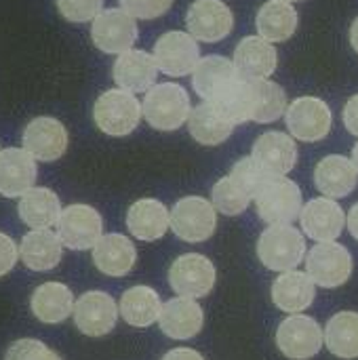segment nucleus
<instances>
[{
  "instance_id": "58836bf2",
  "label": "nucleus",
  "mask_w": 358,
  "mask_h": 360,
  "mask_svg": "<svg viewBox=\"0 0 358 360\" xmlns=\"http://www.w3.org/2000/svg\"><path fill=\"white\" fill-rule=\"evenodd\" d=\"M118 2H120V8H124L135 19L162 17L173 4V0H118Z\"/></svg>"
},
{
  "instance_id": "a211bd4d",
  "label": "nucleus",
  "mask_w": 358,
  "mask_h": 360,
  "mask_svg": "<svg viewBox=\"0 0 358 360\" xmlns=\"http://www.w3.org/2000/svg\"><path fill=\"white\" fill-rule=\"evenodd\" d=\"M38 177L36 158L23 148L0 150V194L6 198L23 196Z\"/></svg>"
},
{
  "instance_id": "423d86ee",
  "label": "nucleus",
  "mask_w": 358,
  "mask_h": 360,
  "mask_svg": "<svg viewBox=\"0 0 358 360\" xmlns=\"http://www.w3.org/2000/svg\"><path fill=\"white\" fill-rule=\"evenodd\" d=\"M352 255L340 243H319L306 255V272L314 285L323 289H338L352 276Z\"/></svg>"
},
{
  "instance_id": "2f4dec72",
  "label": "nucleus",
  "mask_w": 358,
  "mask_h": 360,
  "mask_svg": "<svg viewBox=\"0 0 358 360\" xmlns=\"http://www.w3.org/2000/svg\"><path fill=\"white\" fill-rule=\"evenodd\" d=\"M298 30V11L291 2L270 0L257 13V34L270 42H285Z\"/></svg>"
},
{
  "instance_id": "f3484780",
  "label": "nucleus",
  "mask_w": 358,
  "mask_h": 360,
  "mask_svg": "<svg viewBox=\"0 0 358 360\" xmlns=\"http://www.w3.org/2000/svg\"><path fill=\"white\" fill-rule=\"evenodd\" d=\"M114 82L129 93H148L158 78V63L146 51L129 49L114 61Z\"/></svg>"
},
{
  "instance_id": "ea45409f",
  "label": "nucleus",
  "mask_w": 358,
  "mask_h": 360,
  "mask_svg": "<svg viewBox=\"0 0 358 360\" xmlns=\"http://www.w3.org/2000/svg\"><path fill=\"white\" fill-rule=\"evenodd\" d=\"M17 259H19V249L15 240L4 232H0V278L15 268Z\"/></svg>"
},
{
  "instance_id": "c756f323",
  "label": "nucleus",
  "mask_w": 358,
  "mask_h": 360,
  "mask_svg": "<svg viewBox=\"0 0 358 360\" xmlns=\"http://www.w3.org/2000/svg\"><path fill=\"white\" fill-rule=\"evenodd\" d=\"M19 217L25 226L34 230L53 228L61 215V202L57 194L49 188H30L23 196H19Z\"/></svg>"
},
{
  "instance_id": "6e6552de",
  "label": "nucleus",
  "mask_w": 358,
  "mask_h": 360,
  "mask_svg": "<svg viewBox=\"0 0 358 360\" xmlns=\"http://www.w3.org/2000/svg\"><path fill=\"white\" fill-rule=\"evenodd\" d=\"M215 266L200 253L179 255L169 268V285L181 297H205L215 287Z\"/></svg>"
},
{
  "instance_id": "49530a36",
  "label": "nucleus",
  "mask_w": 358,
  "mask_h": 360,
  "mask_svg": "<svg viewBox=\"0 0 358 360\" xmlns=\"http://www.w3.org/2000/svg\"><path fill=\"white\" fill-rule=\"evenodd\" d=\"M285 2H291L293 4V2H300V0H285Z\"/></svg>"
},
{
  "instance_id": "cd10ccee",
  "label": "nucleus",
  "mask_w": 358,
  "mask_h": 360,
  "mask_svg": "<svg viewBox=\"0 0 358 360\" xmlns=\"http://www.w3.org/2000/svg\"><path fill=\"white\" fill-rule=\"evenodd\" d=\"M74 295L63 283H44L34 289L30 308L32 314L44 325H59L74 314Z\"/></svg>"
},
{
  "instance_id": "7ed1b4c3",
  "label": "nucleus",
  "mask_w": 358,
  "mask_h": 360,
  "mask_svg": "<svg viewBox=\"0 0 358 360\" xmlns=\"http://www.w3.org/2000/svg\"><path fill=\"white\" fill-rule=\"evenodd\" d=\"M141 116V103L124 89H110L101 93L93 105V120L97 129L110 137H124L133 133Z\"/></svg>"
},
{
  "instance_id": "c9c22d12",
  "label": "nucleus",
  "mask_w": 358,
  "mask_h": 360,
  "mask_svg": "<svg viewBox=\"0 0 358 360\" xmlns=\"http://www.w3.org/2000/svg\"><path fill=\"white\" fill-rule=\"evenodd\" d=\"M230 177L249 194L251 200H255L257 194L264 190V186H266L272 177H276V175H270L253 156H247V158H241V160L232 167Z\"/></svg>"
},
{
  "instance_id": "a18cd8bd",
  "label": "nucleus",
  "mask_w": 358,
  "mask_h": 360,
  "mask_svg": "<svg viewBox=\"0 0 358 360\" xmlns=\"http://www.w3.org/2000/svg\"><path fill=\"white\" fill-rule=\"evenodd\" d=\"M352 162H354V167H357L358 171V143L352 148Z\"/></svg>"
},
{
  "instance_id": "6ab92c4d",
  "label": "nucleus",
  "mask_w": 358,
  "mask_h": 360,
  "mask_svg": "<svg viewBox=\"0 0 358 360\" xmlns=\"http://www.w3.org/2000/svg\"><path fill=\"white\" fill-rule=\"evenodd\" d=\"M162 333L171 340L184 342L196 338L205 327V312L192 297H173L162 304L158 319Z\"/></svg>"
},
{
  "instance_id": "c03bdc74",
  "label": "nucleus",
  "mask_w": 358,
  "mask_h": 360,
  "mask_svg": "<svg viewBox=\"0 0 358 360\" xmlns=\"http://www.w3.org/2000/svg\"><path fill=\"white\" fill-rule=\"evenodd\" d=\"M350 44H352V49L358 53V17L352 21V25H350Z\"/></svg>"
},
{
  "instance_id": "4468645a",
  "label": "nucleus",
  "mask_w": 358,
  "mask_h": 360,
  "mask_svg": "<svg viewBox=\"0 0 358 360\" xmlns=\"http://www.w3.org/2000/svg\"><path fill=\"white\" fill-rule=\"evenodd\" d=\"M188 32L203 42H219L230 36L234 15L222 0H194L186 13Z\"/></svg>"
},
{
  "instance_id": "a878e982",
  "label": "nucleus",
  "mask_w": 358,
  "mask_h": 360,
  "mask_svg": "<svg viewBox=\"0 0 358 360\" xmlns=\"http://www.w3.org/2000/svg\"><path fill=\"white\" fill-rule=\"evenodd\" d=\"M234 65L243 78H268L279 65V55L270 40L247 36L236 44Z\"/></svg>"
},
{
  "instance_id": "9d476101",
  "label": "nucleus",
  "mask_w": 358,
  "mask_h": 360,
  "mask_svg": "<svg viewBox=\"0 0 358 360\" xmlns=\"http://www.w3.org/2000/svg\"><path fill=\"white\" fill-rule=\"evenodd\" d=\"M139 36L135 17L129 15L124 8H106L101 11L91 25V38L93 44L108 53V55H120L129 51Z\"/></svg>"
},
{
  "instance_id": "20e7f679",
  "label": "nucleus",
  "mask_w": 358,
  "mask_h": 360,
  "mask_svg": "<svg viewBox=\"0 0 358 360\" xmlns=\"http://www.w3.org/2000/svg\"><path fill=\"white\" fill-rule=\"evenodd\" d=\"M217 228V209L203 196H186L171 211V230L186 243H205Z\"/></svg>"
},
{
  "instance_id": "37998d69",
  "label": "nucleus",
  "mask_w": 358,
  "mask_h": 360,
  "mask_svg": "<svg viewBox=\"0 0 358 360\" xmlns=\"http://www.w3.org/2000/svg\"><path fill=\"white\" fill-rule=\"evenodd\" d=\"M346 226H348L352 238H357L358 240V202L350 209V213H348V217H346Z\"/></svg>"
},
{
  "instance_id": "bb28decb",
  "label": "nucleus",
  "mask_w": 358,
  "mask_h": 360,
  "mask_svg": "<svg viewBox=\"0 0 358 360\" xmlns=\"http://www.w3.org/2000/svg\"><path fill=\"white\" fill-rule=\"evenodd\" d=\"M192 74L194 91L200 95L203 101H215L222 95V91L241 76L234 61L222 55H207L205 59L198 61Z\"/></svg>"
},
{
  "instance_id": "2eb2a0df",
  "label": "nucleus",
  "mask_w": 358,
  "mask_h": 360,
  "mask_svg": "<svg viewBox=\"0 0 358 360\" xmlns=\"http://www.w3.org/2000/svg\"><path fill=\"white\" fill-rule=\"evenodd\" d=\"M23 150L40 162H53L68 150V129L61 120L51 116H38L27 122L21 135Z\"/></svg>"
},
{
  "instance_id": "412c9836",
  "label": "nucleus",
  "mask_w": 358,
  "mask_h": 360,
  "mask_svg": "<svg viewBox=\"0 0 358 360\" xmlns=\"http://www.w3.org/2000/svg\"><path fill=\"white\" fill-rule=\"evenodd\" d=\"M314 184L327 198H346L358 186V171L352 158L342 154L325 156L314 169Z\"/></svg>"
},
{
  "instance_id": "dca6fc26",
  "label": "nucleus",
  "mask_w": 358,
  "mask_h": 360,
  "mask_svg": "<svg viewBox=\"0 0 358 360\" xmlns=\"http://www.w3.org/2000/svg\"><path fill=\"white\" fill-rule=\"evenodd\" d=\"M302 230L308 238L317 243H333L342 236L346 228V215L335 198H312L300 213Z\"/></svg>"
},
{
  "instance_id": "7c9ffc66",
  "label": "nucleus",
  "mask_w": 358,
  "mask_h": 360,
  "mask_svg": "<svg viewBox=\"0 0 358 360\" xmlns=\"http://www.w3.org/2000/svg\"><path fill=\"white\" fill-rule=\"evenodd\" d=\"M118 310H120V316L124 319V323H129L131 327H137V329H146L160 319L162 302L152 287L137 285L122 293Z\"/></svg>"
},
{
  "instance_id": "f8f14e48",
  "label": "nucleus",
  "mask_w": 358,
  "mask_h": 360,
  "mask_svg": "<svg viewBox=\"0 0 358 360\" xmlns=\"http://www.w3.org/2000/svg\"><path fill=\"white\" fill-rule=\"evenodd\" d=\"M289 135L302 141H321L331 131V110L319 97H298L285 112Z\"/></svg>"
},
{
  "instance_id": "4c0bfd02",
  "label": "nucleus",
  "mask_w": 358,
  "mask_h": 360,
  "mask_svg": "<svg viewBox=\"0 0 358 360\" xmlns=\"http://www.w3.org/2000/svg\"><path fill=\"white\" fill-rule=\"evenodd\" d=\"M4 360H61V356L38 340H17L8 346Z\"/></svg>"
},
{
  "instance_id": "f03ea898",
  "label": "nucleus",
  "mask_w": 358,
  "mask_h": 360,
  "mask_svg": "<svg viewBox=\"0 0 358 360\" xmlns=\"http://www.w3.org/2000/svg\"><path fill=\"white\" fill-rule=\"evenodd\" d=\"M257 257L268 270H295L306 257V238L291 224L270 226L262 232L257 240Z\"/></svg>"
},
{
  "instance_id": "a19ab883",
  "label": "nucleus",
  "mask_w": 358,
  "mask_h": 360,
  "mask_svg": "<svg viewBox=\"0 0 358 360\" xmlns=\"http://www.w3.org/2000/svg\"><path fill=\"white\" fill-rule=\"evenodd\" d=\"M344 124H346V129L352 135L358 137V95H352L346 101V108H344Z\"/></svg>"
},
{
  "instance_id": "aec40b11",
  "label": "nucleus",
  "mask_w": 358,
  "mask_h": 360,
  "mask_svg": "<svg viewBox=\"0 0 358 360\" xmlns=\"http://www.w3.org/2000/svg\"><path fill=\"white\" fill-rule=\"evenodd\" d=\"M270 175H287L298 162V146L293 135L283 131H268L257 137L251 154Z\"/></svg>"
},
{
  "instance_id": "f704fd0d",
  "label": "nucleus",
  "mask_w": 358,
  "mask_h": 360,
  "mask_svg": "<svg viewBox=\"0 0 358 360\" xmlns=\"http://www.w3.org/2000/svg\"><path fill=\"white\" fill-rule=\"evenodd\" d=\"M211 202H213V207H215L222 215L234 217V215H241V213L247 211L251 198H249V194H247V192L228 175V177H222V179L213 186Z\"/></svg>"
},
{
  "instance_id": "f257e3e1",
  "label": "nucleus",
  "mask_w": 358,
  "mask_h": 360,
  "mask_svg": "<svg viewBox=\"0 0 358 360\" xmlns=\"http://www.w3.org/2000/svg\"><path fill=\"white\" fill-rule=\"evenodd\" d=\"M141 110L148 124L156 131H177L192 114L188 91L175 82L154 84L146 93Z\"/></svg>"
},
{
  "instance_id": "393cba45",
  "label": "nucleus",
  "mask_w": 358,
  "mask_h": 360,
  "mask_svg": "<svg viewBox=\"0 0 358 360\" xmlns=\"http://www.w3.org/2000/svg\"><path fill=\"white\" fill-rule=\"evenodd\" d=\"M63 255V243L57 232L44 230H32L21 238L19 245V257L25 268L34 272H49L59 266Z\"/></svg>"
},
{
  "instance_id": "1a4fd4ad",
  "label": "nucleus",
  "mask_w": 358,
  "mask_h": 360,
  "mask_svg": "<svg viewBox=\"0 0 358 360\" xmlns=\"http://www.w3.org/2000/svg\"><path fill=\"white\" fill-rule=\"evenodd\" d=\"M57 234L63 247L72 251H87L103 236V219L99 211L89 205H70L59 215Z\"/></svg>"
},
{
  "instance_id": "e433bc0d",
  "label": "nucleus",
  "mask_w": 358,
  "mask_h": 360,
  "mask_svg": "<svg viewBox=\"0 0 358 360\" xmlns=\"http://www.w3.org/2000/svg\"><path fill=\"white\" fill-rule=\"evenodd\" d=\"M57 11L65 21L87 23L103 11V0H57Z\"/></svg>"
},
{
  "instance_id": "39448f33",
  "label": "nucleus",
  "mask_w": 358,
  "mask_h": 360,
  "mask_svg": "<svg viewBox=\"0 0 358 360\" xmlns=\"http://www.w3.org/2000/svg\"><path fill=\"white\" fill-rule=\"evenodd\" d=\"M257 205V213L260 217L268 224V226H276V224H293L304 205H302V190L300 186L281 175V177H272L264 190L257 194L255 198Z\"/></svg>"
},
{
  "instance_id": "5701e85b",
  "label": "nucleus",
  "mask_w": 358,
  "mask_h": 360,
  "mask_svg": "<svg viewBox=\"0 0 358 360\" xmlns=\"http://www.w3.org/2000/svg\"><path fill=\"white\" fill-rule=\"evenodd\" d=\"M127 228L129 232L143 243H154L167 234L171 228L169 209L156 198H141L133 202L127 211Z\"/></svg>"
},
{
  "instance_id": "b1692460",
  "label": "nucleus",
  "mask_w": 358,
  "mask_h": 360,
  "mask_svg": "<svg viewBox=\"0 0 358 360\" xmlns=\"http://www.w3.org/2000/svg\"><path fill=\"white\" fill-rule=\"evenodd\" d=\"M272 302L279 310L287 314H300L306 312L317 295L314 281L310 278L308 272L300 270H289L283 272L274 283H272Z\"/></svg>"
},
{
  "instance_id": "c85d7f7f",
  "label": "nucleus",
  "mask_w": 358,
  "mask_h": 360,
  "mask_svg": "<svg viewBox=\"0 0 358 360\" xmlns=\"http://www.w3.org/2000/svg\"><path fill=\"white\" fill-rule=\"evenodd\" d=\"M234 127L236 124L211 101H203L200 105H196L188 118L190 135L203 146L224 143L232 135Z\"/></svg>"
},
{
  "instance_id": "4be33fe9",
  "label": "nucleus",
  "mask_w": 358,
  "mask_h": 360,
  "mask_svg": "<svg viewBox=\"0 0 358 360\" xmlns=\"http://www.w3.org/2000/svg\"><path fill=\"white\" fill-rule=\"evenodd\" d=\"M137 262V249L124 234H103L93 247L95 268L112 278L127 276Z\"/></svg>"
},
{
  "instance_id": "0eeeda50",
  "label": "nucleus",
  "mask_w": 358,
  "mask_h": 360,
  "mask_svg": "<svg viewBox=\"0 0 358 360\" xmlns=\"http://www.w3.org/2000/svg\"><path fill=\"white\" fill-rule=\"evenodd\" d=\"M323 340L321 325L306 314H291L276 329V346L289 360L314 359L323 348Z\"/></svg>"
},
{
  "instance_id": "473e14b6",
  "label": "nucleus",
  "mask_w": 358,
  "mask_h": 360,
  "mask_svg": "<svg viewBox=\"0 0 358 360\" xmlns=\"http://www.w3.org/2000/svg\"><path fill=\"white\" fill-rule=\"evenodd\" d=\"M325 346L338 359H358V312L344 310L329 319L325 327Z\"/></svg>"
},
{
  "instance_id": "79ce46f5",
  "label": "nucleus",
  "mask_w": 358,
  "mask_h": 360,
  "mask_svg": "<svg viewBox=\"0 0 358 360\" xmlns=\"http://www.w3.org/2000/svg\"><path fill=\"white\" fill-rule=\"evenodd\" d=\"M162 360H205L200 352L192 350V348H175L171 352H167Z\"/></svg>"
},
{
  "instance_id": "72a5a7b5",
  "label": "nucleus",
  "mask_w": 358,
  "mask_h": 360,
  "mask_svg": "<svg viewBox=\"0 0 358 360\" xmlns=\"http://www.w3.org/2000/svg\"><path fill=\"white\" fill-rule=\"evenodd\" d=\"M249 80H251V95H253L251 120L260 124H268L285 116L289 105L283 86L268 78H249Z\"/></svg>"
},
{
  "instance_id": "ddd939ff",
  "label": "nucleus",
  "mask_w": 358,
  "mask_h": 360,
  "mask_svg": "<svg viewBox=\"0 0 358 360\" xmlns=\"http://www.w3.org/2000/svg\"><path fill=\"white\" fill-rule=\"evenodd\" d=\"M118 304L106 291H87L78 297L74 306V323L82 335L103 338L108 335L118 321Z\"/></svg>"
},
{
  "instance_id": "9b49d317",
  "label": "nucleus",
  "mask_w": 358,
  "mask_h": 360,
  "mask_svg": "<svg viewBox=\"0 0 358 360\" xmlns=\"http://www.w3.org/2000/svg\"><path fill=\"white\" fill-rule=\"evenodd\" d=\"M154 59L158 70L167 76L181 78L196 70L200 61V49L190 32H167L154 44Z\"/></svg>"
}]
</instances>
